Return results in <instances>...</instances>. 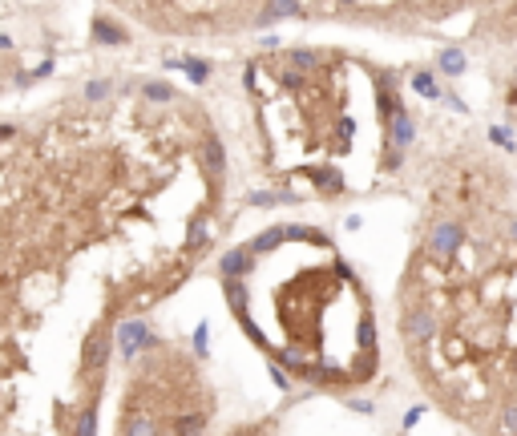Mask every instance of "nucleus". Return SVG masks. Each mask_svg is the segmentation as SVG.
I'll return each instance as SVG.
<instances>
[{"mask_svg":"<svg viewBox=\"0 0 517 436\" xmlns=\"http://www.w3.org/2000/svg\"><path fill=\"white\" fill-rule=\"evenodd\" d=\"M412 376L473 436H517V182L489 154L441 170L400 283Z\"/></svg>","mask_w":517,"mask_h":436,"instance_id":"1","label":"nucleus"},{"mask_svg":"<svg viewBox=\"0 0 517 436\" xmlns=\"http://www.w3.org/2000/svg\"><path fill=\"white\" fill-rule=\"evenodd\" d=\"M343 9L412 28L465 25L493 45H517V0H340Z\"/></svg>","mask_w":517,"mask_h":436,"instance_id":"2","label":"nucleus"},{"mask_svg":"<svg viewBox=\"0 0 517 436\" xmlns=\"http://www.w3.org/2000/svg\"><path fill=\"white\" fill-rule=\"evenodd\" d=\"M505 117H509V125L517 129V65H509V73H505Z\"/></svg>","mask_w":517,"mask_h":436,"instance_id":"3","label":"nucleus"}]
</instances>
